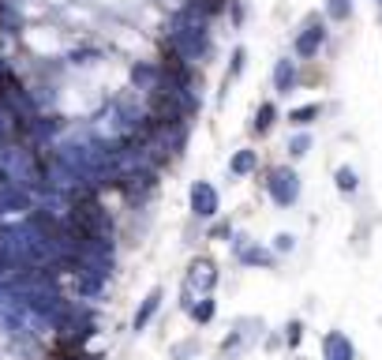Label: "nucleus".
<instances>
[{
	"mask_svg": "<svg viewBox=\"0 0 382 360\" xmlns=\"http://www.w3.org/2000/svg\"><path fill=\"white\" fill-rule=\"evenodd\" d=\"M322 353H326V360H356V349L348 342V334H341V331H330L322 338Z\"/></svg>",
	"mask_w": 382,
	"mask_h": 360,
	"instance_id": "4",
	"label": "nucleus"
},
{
	"mask_svg": "<svg viewBox=\"0 0 382 360\" xmlns=\"http://www.w3.org/2000/svg\"><path fill=\"white\" fill-rule=\"evenodd\" d=\"M161 308V289H150V297L143 300V308L135 312V331H143V326L154 319V312Z\"/></svg>",
	"mask_w": 382,
	"mask_h": 360,
	"instance_id": "8",
	"label": "nucleus"
},
{
	"mask_svg": "<svg viewBox=\"0 0 382 360\" xmlns=\"http://www.w3.org/2000/svg\"><path fill=\"white\" fill-rule=\"evenodd\" d=\"M266 192H270V199H274L278 206H292V203L300 199V177H296V169L278 166L274 173H270V180H266Z\"/></svg>",
	"mask_w": 382,
	"mask_h": 360,
	"instance_id": "1",
	"label": "nucleus"
},
{
	"mask_svg": "<svg viewBox=\"0 0 382 360\" xmlns=\"http://www.w3.org/2000/svg\"><path fill=\"white\" fill-rule=\"evenodd\" d=\"M214 312H217V308H214L210 297H203V304H191V319H195V323H210Z\"/></svg>",
	"mask_w": 382,
	"mask_h": 360,
	"instance_id": "14",
	"label": "nucleus"
},
{
	"mask_svg": "<svg viewBox=\"0 0 382 360\" xmlns=\"http://www.w3.org/2000/svg\"><path fill=\"white\" fill-rule=\"evenodd\" d=\"M334 180H337V188H341L345 195H353V192L360 188V177H356V169H353V166H341V169L334 173Z\"/></svg>",
	"mask_w": 382,
	"mask_h": 360,
	"instance_id": "12",
	"label": "nucleus"
},
{
	"mask_svg": "<svg viewBox=\"0 0 382 360\" xmlns=\"http://www.w3.org/2000/svg\"><path fill=\"white\" fill-rule=\"evenodd\" d=\"M188 281L191 286H203L206 293H210L214 286H217V270L206 263V259H199V263H191V274H188Z\"/></svg>",
	"mask_w": 382,
	"mask_h": 360,
	"instance_id": "6",
	"label": "nucleus"
},
{
	"mask_svg": "<svg viewBox=\"0 0 382 360\" xmlns=\"http://www.w3.org/2000/svg\"><path fill=\"white\" fill-rule=\"evenodd\" d=\"M255 166H259V154H255V150H236L233 161H228V173H233V177H247Z\"/></svg>",
	"mask_w": 382,
	"mask_h": 360,
	"instance_id": "7",
	"label": "nucleus"
},
{
	"mask_svg": "<svg viewBox=\"0 0 382 360\" xmlns=\"http://www.w3.org/2000/svg\"><path fill=\"white\" fill-rule=\"evenodd\" d=\"M274 120H278V109H274V102H263V105H259V113H255V124H251V128H255L259 135H266L270 128H274Z\"/></svg>",
	"mask_w": 382,
	"mask_h": 360,
	"instance_id": "9",
	"label": "nucleus"
},
{
	"mask_svg": "<svg viewBox=\"0 0 382 360\" xmlns=\"http://www.w3.org/2000/svg\"><path fill=\"white\" fill-rule=\"evenodd\" d=\"M319 113H322V105H319V102H311V105H300V109H292V113H289V124H296V128H308V124H311V120L319 116Z\"/></svg>",
	"mask_w": 382,
	"mask_h": 360,
	"instance_id": "11",
	"label": "nucleus"
},
{
	"mask_svg": "<svg viewBox=\"0 0 382 360\" xmlns=\"http://www.w3.org/2000/svg\"><path fill=\"white\" fill-rule=\"evenodd\" d=\"M240 263H244V267H270V263H274V255H270V252H263V248H240Z\"/></svg>",
	"mask_w": 382,
	"mask_h": 360,
	"instance_id": "10",
	"label": "nucleus"
},
{
	"mask_svg": "<svg viewBox=\"0 0 382 360\" xmlns=\"http://www.w3.org/2000/svg\"><path fill=\"white\" fill-rule=\"evenodd\" d=\"M322 41H326V23H322V15H311L308 23L300 27V34H296V57H303V60H311L315 53L322 49Z\"/></svg>",
	"mask_w": 382,
	"mask_h": 360,
	"instance_id": "2",
	"label": "nucleus"
},
{
	"mask_svg": "<svg viewBox=\"0 0 382 360\" xmlns=\"http://www.w3.org/2000/svg\"><path fill=\"white\" fill-rule=\"evenodd\" d=\"M308 150H311V135H308V132H303V135H292V139H289V154H292V158H303Z\"/></svg>",
	"mask_w": 382,
	"mask_h": 360,
	"instance_id": "15",
	"label": "nucleus"
},
{
	"mask_svg": "<svg viewBox=\"0 0 382 360\" xmlns=\"http://www.w3.org/2000/svg\"><path fill=\"white\" fill-rule=\"evenodd\" d=\"M326 15H330L334 23H345V19L353 15V0H326Z\"/></svg>",
	"mask_w": 382,
	"mask_h": 360,
	"instance_id": "13",
	"label": "nucleus"
},
{
	"mask_svg": "<svg viewBox=\"0 0 382 360\" xmlns=\"http://www.w3.org/2000/svg\"><path fill=\"white\" fill-rule=\"evenodd\" d=\"M292 248H296V236H292V233H281V236H278V252H292Z\"/></svg>",
	"mask_w": 382,
	"mask_h": 360,
	"instance_id": "17",
	"label": "nucleus"
},
{
	"mask_svg": "<svg viewBox=\"0 0 382 360\" xmlns=\"http://www.w3.org/2000/svg\"><path fill=\"white\" fill-rule=\"evenodd\" d=\"M292 86H296V60L281 57V60L274 64V91H278V94H289Z\"/></svg>",
	"mask_w": 382,
	"mask_h": 360,
	"instance_id": "5",
	"label": "nucleus"
},
{
	"mask_svg": "<svg viewBox=\"0 0 382 360\" xmlns=\"http://www.w3.org/2000/svg\"><path fill=\"white\" fill-rule=\"evenodd\" d=\"M244 60H247V53L236 49V53H233V64H228V79H236V75L244 72Z\"/></svg>",
	"mask_w": 382,
	"mask_h": 360,
	"instance_id": "16",
	"label": "nucleus"
},
{
	"mask_svg": "<svg viewBox=\"0 0 382 360\" xmlns=\"http://www.w3.org/2000/svg\"><path fill=\"white\" fill-rule=\"evenodd\" d=\"M221 199H217V188L210 180H195L191 184V214L195 218H214Z\"/></svg>",
	"mask_w": 382,
	"mask_h": 360,
	"instance_id": "3",
	"label": "nucleus"
},
{
	"mask_svg": "<svg viewBox=\"0 0 382 360\" xmlns=\"http://www.w3.org/2000/svg\"><path fill=\"white\" fill-rule=\"evenodd\" d=\"M300 331H303L300 323H289V334H285V342H289V345H296V342H300Z\"/></svg>",
	"mask_w": 382,
	"mask_h": 360,
	"instance_id": "18",
	"label": "nucleus"
}]
</instances>
